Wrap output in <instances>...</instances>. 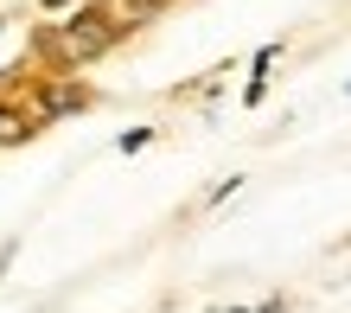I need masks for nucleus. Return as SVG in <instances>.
I'll use <instances>...</instances> for the list:
<instances>
[{
  "mask_svg": "<svg viewBox=\"0 0 351 313\" xmlns=\"http://www.w3.org/2000/svg\"><path fill=\"white\" fill-rule=\"evenodd\" d=\"M115 7L128 13V19H160V13L173 7V0H115Z\"/></svg>",
  "mask_w": 351,
  "mask_h": 313,
  "instance_id": "4",
  "label": "nucleus"
},
{
  "mask_svg": "<svg viewBox=\"0 0 351 313\" xmlns=\"http://www.w3.org/2000/svg\"><path fill=\"white\" fill-rule=\"evenodd\" d=\"M38 7H45V13H71L77 0H38Z\"/></svg>",
  "mask_w": 351,
  "mask_h": 313,
  "instance_id": "6",
  "label": "nucleus"
},
{
  "mask_svg": "<svg viewBox=\"0 0 351 313\" xmlns=\"http://www.w3.org/2000/svg\"><path fill=\"white\" fill-rule=\"evenodd\" d=\"M90 90L84 83H71V77H51L45 90H38V121H58V115H77V109H90Z\"/></svg>",
  "mask_w": 351,
  "mask_h": 313,
  "instance_id": "2",
  "label": "nucleus"
},
{
  "mask_svg": "<svg viewBox=\"0 0 351 313\" xmlns=\"http://www.w3.org/2000/svg\"><path fill=\"white\" fill-rule=\"evenodd\" d=\"M121 38H128V13H121L115 0H77L58 26L38 32V51H45L58 71H84L96 58H109Z\"/></svg>",
  "mask_w": 351,
  "mask_h": 313,
  "instance_id": "1",
  "label": "nucleus"
},
{
  "mask_svg": "<svg viewBox=\"0 0 351 313\" xmlns=\"http://www.w3.org/2000/svg\"><path fill=\"white\" fill-rule=\"evenodd\" d=\"M345 288H351V275H345Z\"/></svg>",
  "mask_w": 351,
  "mask_h": 313,
  "instance_id": "9",
  "label": "nucleus"
},
{
  "mask_svg": "<svg viewBox=\"0 0 351 313\" xmlns=\"http://www.w3.org/2000/svg\"><path fill=\"white\" fill-rule=\"evenodd\" d=\"M345 96H351V83H345Z\"/></svg>",
  "mask_w": 351,
  "mask_h": 313,
  "instance_id": "8",
  "label": "nucleus"
},
{
  "mask_svg": "<svg viewBox=\"0 0 351 313\" xmlns=\"http://www.w3.org/2000/svg\"><path fill=\"white\" fill-rule=\"evenodd\" d=\"M38 135V115H13V109H0V148H19V141H32Z\"/></svg>",
  "mask_w": 351,
  "mask_h": 313,
  "instance_id": "3",
  "label": "nucleus"
},
{
  "mask_svg": "<svg viewBox=\"0 0 351 313\" xmlns=\"http://www.w3.org/2000/svg\"><path fill=\"white\" fill-rule=\"evenodd\" d=\"M147 141H154V128H128V135L115 141V148H121V154H141V148H147Z\"/></svg>",
  "mask_w": 351,
  "mask_h": 313,
  "instance_id": "5",
  "label": "nucleus"
},
{
  "mask_svg": "<svg viewBox=\"0 0 351 313\" xmlns=\"http://www.w3.org/2000/svg\"><path fill=\"white\" fill-rule=\"evenodd\" d=\"M7 262H13V243H7V249H0V275H7Z\"/></svg>",
  "mask_w": 351,
  "mask_h": 313,
  "instance_id": "7",
  "label": "nucleus"
}]
</instances>
